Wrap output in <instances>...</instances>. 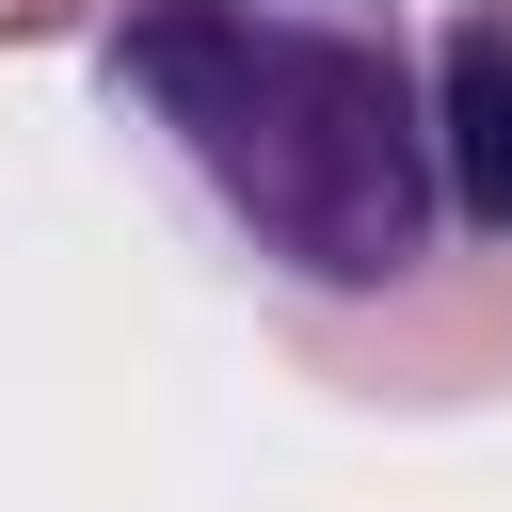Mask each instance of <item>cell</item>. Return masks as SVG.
Masks as SVG:
<instances>
[{"label": "cell", "mask_w": 512, "mask_h": 512, "mask_svg": "<svg viewBox=\"0 0 512 512\" xmlns=\"http://www.w3.org/2000/svg\"><path fill=\"white\" fill-rule=\"evenodd\" d=\"M112 0H0V48H48V32H96Z\"/></svg>", "instance_id": "obj_3"}, {"label": "cell", "mask_w": 512, "mask_h": 512, "mask_svg": "<svg viewBox=\"0 0 512 512\" xmlns=\"http://www.w3.org/2000/svg\"><path fill=\"white\" fill-rule=\"evenodd\" d=\"M96 96L192 192V224L272 272L288 320H384L448 256L432 48L400 0H112Z\"/></svg>", "instance_id": "obj_1"}, {"label": "cell", "mask_w": 512, "mask_h": 512, "mask_svg": "<svg viewBox=\"0 0 512 512\" xmlns=\"http://www.w3.org/2000/svg\"><path fill=\"white\" fill-rule=\"evenodd\" d=\"M432 176L448 256L384 320H288L336 400H496L512 384V0H448L432 32Z\"/></svg>", "instance_id": "obj_2"}]
</instances>
